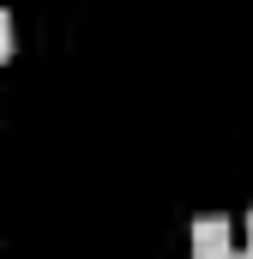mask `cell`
<instances>
[{
  "mask_svg": "<svg viewBox=\"0 0 253 259\" xmlns=\"http://www.w3.org/2000/svg\"><path fill=\"white\" fill-rule=\"evenodd\" d=\"M193 259H235L229 217H223V211H205V217H193Z\"/></svg>",
  "mask_w": 253,
  "mask_h": 259,
  "instance_id": "6da1fadb",
  "label": "cell"
},
{
  "mask_svg": "<svg viewBox=\"0 0 253 259\" xmlns=\"http://www.w3.org/2000/svg\"><path fill=\"white\" fill-rule=\"evenodd\" d=\"M6 55H12V18L0 12V61H6Z\"/></svg>",
  "mask_w": 253,
  "mask_h": 259,
  "instance_id": "7a4b0ae2",
  "label": "cell"
},
{
  "mask_svg": "<svg viewBox=\"0 0 253 259\" xmlns=\"http://www.w3.org/2000/svg\"><path fill=\"white\" fill-rule=\"evenodd\" d=\"M247 235H253V211H247Z\"/></svg>",
  "mask_w": 253,
  "mask_h": 259,
  "instance_id": "3957f363",
  "label": "cell"
},
{
  "mask_svg": "<svg viewBox=\"0 0 253 259\" xmlns=\"http://www.w3.org/2000/svg\"><path fill=\"white\" fill-rule=\"evenodd\" d=\"M235 259H253V247H247V253H235Z\"/></svg>",
  "mask_w": 253,
  "mask_h": 259,
  "instance_id": "277c9868",
  "label": "cell"
}]
</instances>
